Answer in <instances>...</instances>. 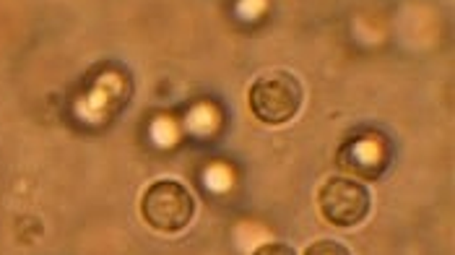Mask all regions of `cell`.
Listing matches in <instances>:
<instances>
[{"label": "cell", "instance_id": "obj_5", "mask_svg": "<svg viewBox=\"0 0 455 255\" xmlns=\"http://www.w3.org/2000/svg\"><path fill=\"white\" fill-rule=\"evenodd\" d=\"M305 255H351L349 248H344L341 243H336V240H317L313 243Z\"/></svg>", "mask_w": 455, "mask_h": 255}, {"label": "cell", "instance_id": "obj_2", "mask_svg": "<svg viewBox=\"0 0 455 255\" xmlns=\"http://www.w3.org/2000/svg\"><path fill=\"white\" fill-rule=\"evenodd\" d=\"M196 211V201L190 190L175 180H159L146 187L140 198V217L143 221L164 235H177L182 232Z\"/></svg>", "mask_w": 455, "mask_h": 255}, {"label": "cell", "instance_id": "obj_6", "mask_svg": "<svg viewBox=\"0 0 455 255\" xmlns=\"http://www.w3.org/2000/svg\"><path fill=\"white\" fill-rule=\"evenodd\" d=\"M252 255H297V253H294V248H289V245H283V243H268V245H260V248H258Z\"/></svg>", "mask_w": 455, "mask_h": 255}, {"label": "cell", "instance_id": "obj_1", "mask_svg": "<svg viewBox=\"0 0 455 255\" xmlns=\"http://www.w3.org/2000/svg\"><path fill=\"white\" fill-rule=\"evenodd\" d=\"M302 84L289 71H271L250 86V112L266 125H283L302 108Z\"/></svg>", "mask_w": 455, "mask_h": 255}, {"label": "cell", "instance_id": "obj_3", "mask_svg": "<svg viewBox=\"0 0 455 255\" xmlns=\"http://www.w3.org/2000/svg\"><path fill=\"white\" fill-rule=\"evenodd\" d=\"M320 214L333 227H356L370 214V193L354 178H331L317 193Z\"/></svg>", "mask_w": 455, "mask_h": 255}, {"label": "cell", "instance_id": "obj_4", "mask_svg": "<svg viewBox=\"0 0 455 255\" xmlns=\"http://www.w3.org/2000/svg\"><path fill=\"white\" fill-rule=\"evenodd\" d=\"M339 164L351 175H359L364 180H378L390 164V144L380 133L364 131L359 136H351L339 151Z\"/></svg>", "mask_w": 455, "mask_h": 255}]
</instances>
